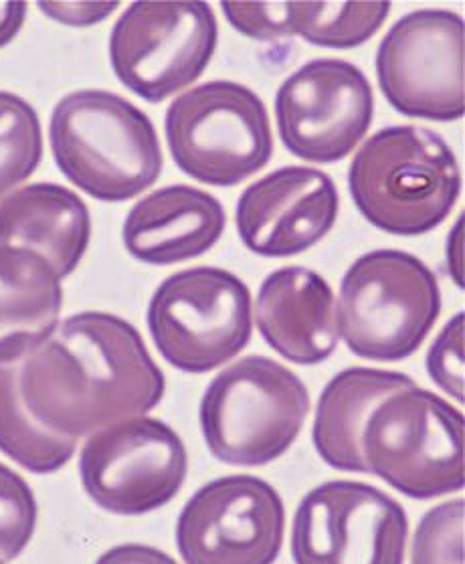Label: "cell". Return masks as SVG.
Listing matches in <instances>:
<instances>
[{"instance_id": "7c38bea8", "label": "cell", "mask_w": 465, "mask_h": 564, "mask_svg": "<svg viewBox=\"0 0 465 564\" xmlns=\"http://www.w3.org/2000/svg\"><path fill=\"white\" fill-rule=\"evenodd\" d=\"M409 520L389 494L363 481H328L307 491L292 524L298 564L403 563Z\"/></svg>"}, {"instance_id": "5bb4252c", "label": "cell", "mask_w": 465, "mask_h": 564, "mask_svg": "<svg viewBox=\"0 0 465 564\" xmlns=\"http://www.w3.org/2000/svg\"><path fill=\"white\" fill-rule=\"evenodd\" d=\"M372 118L375 96L367 75L343 59L302 65L275 94L283 147L306 162L346 159L367 135Z\"/></svg>"}, {"instance_id": "4316f807", "label": "cell", "mask_w": 465, "mask_h": 564, "mask_svg": "<svg viewBox=\"0 0 465 564\" xmlns=\"http://www.w3.org/2000/svg\"><path fill=\"white\" fill-rule=\"evenodd\" d=\"M464 322L462 312L455 314L428 352L431 381L457 403H464Z\"/></svg>"}, {"instance_id": "8fae6325", "label": "cell", "mask_w": 465, "mask_h": 564, "mask_svg": "<svg viewBox=\"0 0 465 564\" xmlns=\"http://www.w3.org/2000/svg\"><path fill=\"white\" fill-rule=\"evenodd\" d=\"M188 471L183 440L160 419H123L89 435L79 455L91 502L118 516L154 512L174 500Z\"/></svg>"}, {"instance_id": "8992f818", "label": "cell", "mask_w": 465, "mask_h": 564, "mask_svg": "<svg viewBox=\"0 0 465 564\" xmlns=\"http://www.w3.org/2000/svg\"><path fill=\"white\" fill-rule=\"evenodd\" d=\"M368 474L413 500L464 490L465 421L440 394L404 387L380 403L363 433Z\"/></svg>"}, {"instance_id": "e0dca14e", "label": "cell", "mask_w": 465, "mask_h": 564, "mask_svg": "<svg viewBox=\"0 0 465 564\" xmlns=\"http://www.w3.org/2000/svg\"><path fill=\"white\" fill-rule=\"evenodd\" d=\"M225 225V209L210 193L171 184L138 200L128 213L123 246L148 265H174L210 251Z\"/></svg>"}, {"instance_id": "30bf717a", "label": "cell", "mask_w": 465, "mask_h": 564, "mask_svg": "<svg viewBox=\"0 0 465 564\" xmlns=\"http://www.w3.org/2000/svg\"><path fill=\"white\" fill-rule=\"evenodd\" d=\"M377 77L392 110L429 122H455L465 111V26L453 11L404 14L380 41Z\"/></svg>"}, {"instance_id": "d4e9b609", "label": "cell", "mask_w": 465, "mask_h": 564, "mask_svg": "<svg viewBox=\"0 0 465 564\" xmlns=\"http://www.w3.org/2000/svg\"><path fill=\"white\" fill-rule=\"evenodd\" d=\"M37 527V500L11 467L0 464V563L25 551Z\"/></svg>"}, {"instance_id": "6da1fadb", "label": "cell", "mask_w": 465, "mask_h": 564, "mask_svg": "<svg viewBox=\"0 0 465 564\" xmlns=\"http://www.w3.org/2000/svg\"><path fill=\"white\" fill-rule=\"evenodd\" d=\"M21 384L31 413L74 440L147 415L166 393L164 375L140 332L108 312H82L60 322L26 356Z\"/></svg>"}, {"instance_id": "603a6c76", "label": "cell", "mask_w": 465, "mask_h": 564, "mask_svg": "<svg viewBox=\"0 0 465 564\" xmlns=\"http://www.w3.org/2000/svg\"><path fill=\"white\" fill-rule=\"evenodd\" d=\"M43 130L37 111L13 91L0 89V200L37 171Z\"/></svg>"}, {"instance_id": "3957f363", "label": "cell", "mask_w": 465, "mask_h": 564, "mask_svg": "<svg viewBox=\"0 0 465 564\" xmlns=\"http://www.w3.org/2000/svg\"><path fill=\"white\" fill-rule=\"evenodd\" d=\"M50 140L63 176L101 203L142 195L164 166L154 123L106 89H79L60 99Z\"/></svg>"}, {"instance_id": "d6986e66", "label": "cell", "mask_w": 465, "mask_h": 564, "mask_svg": "<svg viewBox=\"0 0 465 564\" xmlns=\"http://www.w3.org/2000/svg\"><path fill=\"white\" fill-rule=\"evenodd\" d=\"M415 381L394 370L346 368L322 391L312 440L326 466L348 474H368L363 433L372 411L392 393Z\"/></svg>"}, {"instance_id": "484cf974", "label": "cell", "mask_w": 465, "mask_h": 564, "mask_svg": "<svg viewBox=\"0 0 465 564\" xmlns=\"http://www.w3.org/2000/svg\"><path fill=\"white\" fill-rule=\"evenodd\" d=\"M235 31L253 41L294 37V2H220Z\"/></svg>"}, {"instance_id": "4dcf8cb0", "label": "cell", "mask_w": 465, "mask_h": 564, "mask_svg": "<svg viewBox=\"0 0 465 564\" xmlns=\"http://www.w3.org/2000/svg\"><path fill=\"white\" fill-rule=\"evenodd\" d=\"M447 271L457 288H464V217H459L447 239Z\"/></svg>"}, {"instance_id": "cb8c5ba5", "label": "cell", "mask_w": 465, "mask_h": 564, "mask_svg": "<svg viewBox=\"0 0 465 564\" xmlns=\"http://www.w3.org/2000/svg\"><path fill=\"white\" fill-rule=\"evenodd\" d=\"M464 518L462 498L431 508L417 527L411 561L415 564L464 563Z\"/></svg>"}, {"instance_id": "ba28073f", "label": "cell", "mask_w": 465, "mask_h": 564, "mask_svg": "<svg viewBox=\"0 0 465 564\" xmlns=\"http://www.w3.org/2000/svg\"><path fill=\"white\" fill-rule=\"evenodd\" d=\"M147 322L169 365L203 375L231 362L251 340V294L231 271L191 268L160 283Z\"/></svg>"}, {"instance_id": "ac0fdd59", "label": "cell", "mask_w": 465, "mask_h": 564, "mask_svg": "<svg viewBox=\"0 0 465 564\" xmlns=\"http://www.w3.org/2000/svg\"><path fill=\"white\" fill-rule=\"evenodd\" d=\"M89 239V209L67 186L29 184L0 200V251L41 256L60 280L77 270Z\"/></svg>"}, {"instance_id": "7402d4cb", "label": "cell", "mask_w": 465, "mask_h": 564, "mask_svg": "<svg viewBox=\"0 0 465 564\" xmlns=\"http://www.w3.org/2000/svg\"><path fill=\"white\" fill-rule=\"evenodd\" d=\"M391 2H294V37L331 50H355L379 33Z\"/></svg>"}, {"instance_id": "4fadbf2b", "label": "cell", "mask_w": 465, "mask_h": 564, "mask_svg": "<svg viewBox=\"0 0 465 564\" xmlns=\"http://www.w3.org/2000/svg\"><path fill=\"white\" fill-rule=\"evenodd\" d=\"M285 508L256 476H223L184 503L176 544L188 564H270L280 556Z\"/></svg>"}, {"instance_id": "5b68a950", "label": "cell", "mask_w": 465, "mask_h": 564, "mask_svg": "<svg viewBox=\"0 0 465 564\" xmlns=\"http://www.w3.org/2000/svg\"><path fill=\"white\" fill-rule=\"evenodd\" d=\"M440 314L435 273L401 249H377L356 259L336 300L340 338L353 355L375 362L415 355Z\"/></svg>"}, {"instance_id": "f1b7e54d", "label": "cell", "mask_w": 465, "mask_h": 564, "mask_svg": "<svg viewBox=\"0 0 465 564\" xmlns=\"http://www.w3.org/2000/svg\"><path fill=\"white\" fill-rule=\"evenodd\" d=\"M101 563H172V558L169 554L148 549V546L126 544L104 554Z\"/></svg>"}, {"instance_id": "52a82bcc", "label": "cell", "mask_w": 465, "mask_h": 564, "mask_svg": "<svg viewBox=\"0 0 465 564\" xmlns=\"http://www.w3.org/2000/svg\"><path fill=\"white\" fill-rule=\"evenodd\" d=\"M164 130L176 166L210 186L244 183L273 154L266 104L235 82H207L184 91L166 111Z\"/></svg>"}, {"instance_id": "f546056e", "label": "cell", "mask_w": 465, "mask_h": 564, "mask_svg": "<svg viewBox=\"0 0 465 564\" xmlns=\"http://www.w3.org/2000/svg\"><path fill=\"white\" fill-rule=\"evenodd\" d=\"M26 2H0V50L7 47L25 25Z\"/></svg>"}, {"instance_id": "83f0119b", "label": "cell", "mask_w": 465, "mask_h": 564, "mask_svg": "<svg viewBox=\"0 0 465 564\" xmlns=\"http://www.w3.org/2000/svg\"><path fill=\"white\" fill-rule=\"evenodd\" d=\"M39 9L60 25L91 26L106 21L120 2H39Z\"/></svg>"}, {"instance_id": "ffe728a7", "label": "cell", "mask_w": 465, "mask_h": 564, "mask_svg": "<svg viewBox=\"0 0 465 564\" xmlns=\"http://www.w3.org/2000/svg\"><path fill=\"white\" fill-rule=\"evenodd\" d=\"M62 280L41 256L0 251V358H26L60 326Z\"/></svg>"}, {"instance_id": "9a60e30c", "label": "cell", "mask_w": 465, "mask_h": 564, "mask_svg": "<svg viewBox=\"0 0 465 564\" xmlns=\"http://www.w3.org/2000/svg\"><path fill=\"white\" fill-rule=\"evenodd\" d=\"M338 209V191L326 172L283 166L247 186L235 223L244 246L256 256L292 258L331 234Z\"/></svg>"}, {"instance_id": "2e32d148", "label": "cell", "mask_w": 465, "mask_h": 564, "mask_svg": "<svg viewBox=\"0 0 465 564\" xmlns=\"http://www.w3.org/2000/svg\"><path fill=\"white\" fill-rule=\"evenodd\" d=\"M256 324L278 355L300 367L328 360L340 340L331 283L300 265L271 271L259 285Z\"/></svg>"}, {"instance_id": "277c9868", "label": "cell", "mask_w": 465, "mask_h": 564, "mask_svg": "<svg viewBox=\"0 0 465 564\" xmlns=\"http://www.w3.org/2000/svg\"><path fill=\"white\" fill-rule=\"evenodd\" d=\"M307 413L310 394L295 372L268 356H246L210 381L198 419L215 459L259 467L294 445Z\"/></svg>"}, {"instance_id": "7a4b0ae2", "label": "cell", "mask_w": 465, "mask_h": 564, "mask_svg": "<svg viewBox=\"0 0 465 564\" xmlns=\"http://www.w3.org/2000/svg\"><path fill=\"white\" fill-rule=\"evenodd\" d=\"M348 188L370 225L385 234L419 237L450 217L462 193V172L437 132L389 126L356 152Z\"/></svg>"}, {"instance_id": "44dd1931", "label": "cell", "mask_w": 465, "mask_h": 564, "mask_svg": "<svg viewBox=\"0 0 465 564\" xmlns=\"http://www.w3.org/2000/svg\"><path fill=\"white\" fill-rule=\"evenodd\" d=\"M25 358H0V452L33 474L60 471L75 454L77 440L39 421L26 406L21 384Z\"/></svg>"}, {"instance_id": "9c48e42d", "label": "cell", "mask_w": 465, "mask_h": 564, "mask_svg": "<svg viewBox=\"0 0 465 564\" xmlns=\"http://www.w3.org/2000/svg\"><path fill=\"white\" fill-rule=\"evenodd\" d=\"M217 39L207 2H132L111 31V69L138 98L160 104L195 84L215 55Z\"/></svg>"}]
</instances>
